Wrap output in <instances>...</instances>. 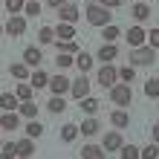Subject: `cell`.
<instances>
[{"mask_svg": "<svg viewBox=\"0 0 159 159\" xmlns=\"http://www.w3.org/2000/svg\"><path fill=\"white\" fill-rule=\"evenodd\" d=\"M84 17H87L90 26H98V29H104V26L113 23V15H110V9H104L101 3H90L84 9Z\"/></svg>", "mask_w": 159, "mask_h": 159, "instance_id": "6da1fadb", "label": "cell"}, {"mask_svg": "<svg viewBox=\"0 0 159 159\" xmlns=\"http://www.w3.org/2000/svg\"><path fill=\"white\" fill-rule=\"evenodd\" d=\"M151 64H156V49H151V46L130 49V67H151Z\"/></svg>", "mask_w": 159, "mask_h": 159, "instance_id": "7a4b0ae2", "label": "cell"}, {"mask_svg": "<svg viewBox=\"0 0 159 159\" xmlns=\"http://www.w3.org/2000/svg\"><path fill=\"white\" fill-rule=\"evenodd\" d=\"M110 101H113L116 107H130V101H133V90H130V84H113L110 87Z\"/></svg>", "mask_w": 159, "mask_h": 159, "instance_id": "3957f363", "label": "cell"}, {"mask_svg": "<svg viewBox=\"0 0 159 159\" xmlns=\"http://www.w3.org/2000/svg\"><path fill=\"white\" fill-rule=\"evenodd\" d=\"M116 78H119V70H116V67H110V64L98 67V72H96V81L101 84V87H107V90L116 84Z\"/></svg>", "mask_w": 159, "mask_h": 159, "instance_id": "277c9868", "label": "cell"}, {"mask_svg": "<svg viewBox=\"0 0 159 159\" xmlns=\"http://www.w3.org/2000/svg\"><path fill=\"white\" fill-rule=\"evenodd\" d=\"M70 96L75 98V101L87 98V96H90V78H87V75H78L75 81L70 84Z\"/></svg>", "mask_w": 159, "mask_h": 159, "instance_id": "5b68a950", "label": "cell"}, {"mask_svg": "<svg viewBox=\"0 0 159 159\" xmlns=\"http://www.w3.org/2000/svg\"><path fill=\"white\" fill-rule=\"evenodd\" d=\"M3 29H6V35H12V38H20V35L26 32V17H23V15H12V17L6 20Z\"/></svg>", "mask_w": 159, "mask_h": 159, "instance_id": "8992f818", "label": "cell"}, {"mask_svg": "<svg viewBox=\"0 0 159 159\" xmlns=\"http://www.w3.org/2000/svg\"><path fill=\"white\" fill-rule=\"evenodd\" d=\"M125 38H127V43H130V49H136V46H145V41H148V32L142 29V26H130V29L125 32Z\"/></svg>", "mask_w": 159, "mask_h": 159, "instance_id": "52a82bcc", "label": "cell"}, {"mask_svg": "<svg viewBox=\"0 0 159 159\" xmlns=\"http://www.w3.org/2000/svg\"><path fill=\"white\" fill-rule=\"evenodd\" d=\"M121 145H125V139H121L119 130H110V133H104V153H119L121 151Z\"/></svg>", "mask_w": 159, "mask_h": 159, "instance_id": "ba28073f", "label": "cell"}, {"mask_svg": "<svg viewBox=\"0 0 159 159\" xmlns=\"http://www.w3.org/2000/svg\"><path fill=\"white\" fill-rule=\"evenodd\" d=\"M70 84L72 81L64 75V72H58V75L49 78V93H52V96H64V93H70Z\"/></svg>", "mask_w": 159, "mask_h": 159, "instance_id": "9c48e42d", "label": "cell"}, {"mask_svg": "<svg viewBox=\"0 0 159 159\" xmlns=\"http://www.w3.org/2000/svg\"><path fill=\"white\" fill-rule=\"evenodd\" d=\"M78 17H81V9H78L75 3H67V6L58 9V20H61V23H72V26H75Z\"/></svg>", "mask_w": 159, "mask_h": 159, "instance_id": "30bf717a", "label": "cell"}, {"mask_svg": "<svg viewBox=\"0 0 159 159\" xmlns=\"http://www.w3.org/2000/svg\"><path fill=\"white\" fill-rule=\"evenodd\" d=\"M41 61H43V52L38 49V46H26V49H23V64H26V67L38 70Z\"/></svg>", "mask_w": 159, "mask_h": 159, "instance_id": "8fae6325", "label": "cell"}, {"mask_svg": "<svg viewBox=\"0 0 159 159\" xmlns=\"http://www.w3.org/2000/svg\"><path fill=\"white\" fill-rule=\"evenodd\" d=\"M116 55H119V46H116V43H101L98 52H96V58H98L101 64H110V61H116Z\"/></svg>", "mask_w": 159, "mask_h": 159, "instance_id": "7c38bea8", "label": "cell"}, {"mask_svg": "<svg viewBox=\"0 0 159 159\" xmlns=\"http://www.w3.org/2000/svg\"><path fill=\"white\" fill-rule=\"evenodd\" d=\"M17 107H20V101L15 93H0V110L3 113H17Z\"/></svg>", "mask_w": 159, "mask_h": 159, "instance_id": "4fadbf2b", "label": "cell"}, {"mask_svg": "<svg viewBox=\"0 0 159 159\" xmlns=\"http://www.w3.org/2000/svg\"><path fill=\"white\" fill-rule=\"evenodd\" d=\"M32 153H35V139H29V136L17 139V156L20 159H32Z\"/></svg>", "mask_w": 159, "mask_h": 159, "instance_id": "5bb4252c", "label": "cell"}, {"mask_svg": "<svg viewBox=\"0 0 159 159\" xmlns=\"http://www.w3.org/2000/svg\"><path fill=\"white\" fill-rule=\"evenodd\" d=\"M17 127H20V113H3L0 116V130H9L12 133Z\"/></svg>", "mask_w": 159, "mask_h": 159, "instance_id": "9a60e30c", "label": "cell"}, {"mask_svg": "<svg viewBox=\"0 0 159 159\" xmlns=\"http://www.w3.org/2000/svg\"><path fill=\"white\" fill-rule=\"evenodd\" d=\"M55 41H75V26L72 23H58L55 26Z\"/></svg>", "mask_w": 159, "mask_h": 159, "instance_id": "2e32d148", "label": "cell"}, {"mask_svg": "<svg viewBox=\"0 0 159 159\" xmlns=\"http://www.w3.org/2000/svg\"><path fill=\"white\" fill-rule=\"evenodd\" d=\"M130 17L139 20V23H142V20H151V6H148V3H133V6H130Z\"/></svg>", "mask_w": 159, "mask_h": 159, "instance_id": "e0dca14e", "label": "cell"}, {"mask_svg": "<svg viewBox=\"0 0 159 159\" xmlns=\"http://www.w3.org/2000/svg\"><path fill=\"white\" fill-rule=\"evenodd\" d=\"M29 84H32V90H43V87H49V75H46L43 70H32Z\"/></svg>", "mask_w": 159, "mask_h": 159, "instance_id": "ac0fdd59", "label": "cell"}, {"mask_svg": "<svg viewBox=\"0 0 159 159\" xmlns=\"http://www.w3.org/2000/svg\"><path fill=\"white\" fill-rule=\"evenodd\" d=\"M58 136H61V142H64V145H70V142H75V139L81 136V130H78V125H64Z\"/></svg>", "mask_w": 159, "mask_h": 159, "instance_id": "d6986e66", "label": "cell"}, {"mask_svg": "<svg viewBox=\"0 0 159 159\" xmlns=\"http://www.w3.org/2000/svg\"><path fill=\"white\" fill-rule=\"evenodd\" d=\"M15 96H17V101H35V90H32V84L20 81L15 87Z\"/></svg>", "mask_w": 159, "mask_h": 159, "instance_id": "ffe728a7", "label": "cell"}, {"mask_svg": "<svg viewBox=\"0 0 159 159\" xmlns=\"http://www.w3.org/2000/svg\"><path fill=\"white\" fill-rule=\"evenodd\" d=\"M78 130H81V136H96L98 130H101V125H98V119H84L81 125H78Z\"/></svg>", "mask_w": 159, "mask_h": 159, "instance_id": "44dd1931", "label": "cell"}, {"mask_svg": "<svg viewBox=\"0 0 159 159\" xmlns=\"http://www.w3.org/2000/svg\"><path fill=\"white\" fill-rule=\"evenodd\" d=\"M93 61H96V58H93L90 52H78L75 55V67L81 70V75H87V72L93 70Z\"/></svg>", "mask_w": 159, "mask_h": 159, "instance_id": "7402d4cb", "label": "cell"}, {"mask_svg": "<svg viewBox=\"0 0 159 159\" xmlns=\"http://www.w3.org/2000/svg\"><path fill=\"white\" fill-rule=\"evenodd\" d=\"M52 46H55L61 55H78V52H81V46H78L75 41H55Z\"/></svg>", "mask_w": 159, "mask_h": 159, "instance_id": "603a6c76", "label": "cell"}, {"mask_svg": "<svg viewBox=\"0 0 159 159\" xmlns=\"http://www.w3.org/2000/svg\"><path fill=\"white\" fill-rule=\"evenodd\" d=\"M104 148L101 145H84L81 148V159H104Z\"/></svg>", "mask_w": 159, "mask_h": 159, "instance_id": "cb8c5ba5", "label": "cell"}, {"mask_svg": "<svg viewBox=\"0 0 159 159\" xmlns=\"http://www.w3.org/2000/svg\"><path fill=\"white\" fill-rule=\"evenodd\" d=\"M110 121H113V127H116V130H121V127H127V125H130V116L119 107V110H113V113H110Z\"/></svg>", "mask_w": 159, "mask_h": 159, "instance_id": "d4e9b609", "label": "cell"}, {"mask_svg": "<svg viewBox=\"0 0 159 159\" xmlns=\"http://www.w3.org/2000/svg\"><path fill=\"white\" fill-rule=\"evenodd\" d=\"M46 110H49V113H55V116L64 113V110H67V98H64V96H52L49 101H46Z\"/></svg>", "mask_w": 159, "mask_h": 159, "instance_id": "484cf974", "label": "cell"}, {"mask_svg": "<svg viewBox=\"0 0 159 159\" xmlns=\"http://www.w3.org/2000/svg\"><path fill=\"white\" fill-rule=\"evenodd\" d=\"M101 38H104V43H116V41L121 38V29H119L116 23H110V26L101 29Z\"/></svg>", "mask_w": 159, "mask_h": 159, "instance_id": "4316f807", "label": "cell"}, {"mask_svg": "<svg viewBox=\"0 0 159 159\" xmlns=\"http://www.w3.org/2000/svg\"><path fill=\"white\" fill-rule=\"evenodd\" d=\"M9 72H12V75H15L17 81H26V78L32 75V72H29V67H26L23 61H20V64H12V67H9Z\"/></svg>", "mask_w": 159, "mask_h": 159, "instance_id": "83f0119b", "label": "cell"}, {"mask_svg": "<svg viewBox=\"0 0 159 159\" xmlns=\"http://www.w3.org/2000/svg\"><path fill=\"white\" fill-rule=\"evenodd\" d=\"M0 159H17V142H3V148H0Z\"/></svg>", "mask_w": 159, "mask_h": 159, "instance_id": "f1b7e54d", "label": "cell"}, {"mask_svg": "<svg viewBox=\"0 0 159 159\" xmlns=\"http://www.w3.org/2000/svg\"><path fill=\"white\" fill-rule=\"evenodd\" d=\"M41 15V3L38 0H26V6H23V17L29 20V17H38Z\"/></svg>", "mask_w": 159, "mask_h": 159, "instance_id": "f546056e", "label": "cell"}, {"mask_svg": "<svg viewBox=\"0 0 159 159\" xmlns=\"http://www.w3.org/2000/svg\"><path fill=\"white\" fill-rule=\"evenodd\" d=\"M17 113H20V116H26V119H35V113H38V104H35V101H20Z\"/></svg>", "mask_w": 159, "mask_h": 159, "instance_id": "4dcf8cb0", "label": "cell"}, {"mask_svg": "<svg viewBox=\"0 0 159 159\" xmlns=\"http://www.w3.org/2000/svg\"><path fill=\"white\" fill-rule=\"evenodd\" d=\"M145 96L148 98H159V78H148L145 81Z\"/></svg>", "mask_w": 159, "mask_h": 159, "instance_id": "1f68e13d", "label": "cell"}, {"mask_svg": "<svg viewBox=\"0 0 159 159\" xmlns=\"http://www.w3.org/2000/svg\"><path fill=\"white\" fill-rule=\"evenodd\" d=\"M139 159H159V145H148V148H139Z\"/></svg>", "mask_w": 159, "mask_h": 159, "instance_id": "d6a6232c", "label": "cell"}, {"mask_svg": "<svg viewBox=\"0 0 159 159\" xmlns=\"http://www.w3.org/2000/svg\"><path fill=\"white\" fill-rule=\"evenodd\" d=\"M38 43H55V29L41 26V29H38Z\"/></svg>", "mask_w": 159, "mask_h": 159, "instance_id": "836d02e7", "label": "cell"}, {"mask_svg": "<svg viewBox=\"0 0 159 159\" xmlns=\"http://www.w3.org/2000/svg\"><path fill=\"white\" fill-rule=\"evenodd\" d=\"M78 104H81V113H96V110H98V98L87 96V98H81Z\"/></svg>", "mask_w": 159, "mask_h": 159, "instance_id": "e575fe53", "label": "cell"}, {"mask_svg": "<svg viewBox=\"0 0 159 159\" xmlns=\"http://www.w3.org/2000/svg\"><path fill=\"white\" fill-rule=\"evenodd\" d=\"M41 133H43V125H41V121H35V119H32L29 125H26V136H29V139H38Z\"/></svg>", "mask_w": 159, "mask_h": 159, "instance_id": "d590c367", "label": "cell"}, {"mask_svg": "<svg viewBox=\"0 0 159 159\" xmlns=\"http://www.w3.org/2000/svg\"><path fill=\"white\" fill-rule=\"evenodd\" d=\"M119 78H121V84H133L136 81V70L133 67H121L119 70Z\"/></svg>", "mask_w": 159, "mask_h": 159, "instance_id": "8d00e7d4", "label": "cell"}, {"mask_svg": "<svg viewBox=\"0 0 159 159\" xmlns=\"http://www.w3.org/2000/svg\"><path fill=\"white\" fill-rule=\"evenodd\" d=\"M119 156H121V159H139V148H136V145H121Z\"/></svg>", "mask_w": 159, "mask_h": 159, "instance_id": "74e56055", "label": "cell"}, {"mask_svg": "<svg viewBox=\"0 0 159 159\" xmlns=\"http://www.w3.org/2000/svg\"><path fill=\"white\" fill-rule=\"evenodd\" d=\"M23 6H26V0H6L9 15H23Z\"/></svg>", "mask_w": 159, "mask_h": 159, "instance_id": "f35d334b", "label": "cell"}, {"mask_svg": "<svg viewBox=\"0 0 159 159\" xmlns=\"http://www.w3.org/2000/svg\"><path fill=\"white\" fill-rule=\"evenodd\" d=\"M55 64H58L61 70H67V67H75V55H61V52H58V58H55Z\"/></svg>", "mask_w": 159, "mask_h": 159, "instance_id": "ab89813d", "label": "cell"}, {"mask_svg": "<svg viewBox=\"0 0 159 159\" xmlns=\"http://www.w3.org/2000/svg\"><path fill=\"white\" fill-rule=\"evenodd\" d=\"M148 41H151V43H148L151 49H159V26H153V29L148 32Z\"/></svg>", "mask_w": 159, "mask_h": 159, "instance_id": "60d3db41", "label": "cell"}, {"mask_svg": "<svg viewBox=\"0 0 159 159\" xmlns=\"http://www.w3.org/2000/svg\"><path fill=\"white\" fill-rule=\"evenodd\" d=\"M98 3L104 6V9H119L121 3H125V0H98Z\"/></svg>", "mask_w": 159, "mask_h": 159, "instance_id": "b9f144b4", "label": "cell"}, {"mask_svg": "<svg viewBox=\"0 0 159 159\" xmlns=\"http://www.w3.org/2000/svg\"><path fill=\"white\" fill-rule=\"evenodd\" d=\"M67 3H70V0H46L49 9H61V6H67Z\"/></svg>", "mask_w": 159, "mask_h": 159, "instance_id": "7bdbcfd3", "label": "cell"}, {"mask_svg": "<svg viewBox=\"0 0 159 159\" xmlns=\"http://www.w3.org/2000/svg\"><path fill=\"white\" fill-rule=\"evenodd\" d=\"M151 136H153V145H159V125L151 127Z\"/></svg>", "mask_w": 159, "mask_h": 159, "instance_id": "ee69618b", "label": "cell"}, {"mask_svg": "<svg viewBox=\"0 0 159 159\" xmlns=\"http://www.w3.org/2000/svg\"><path fill=\"white\" fill-rule=\"evenodd\" d=\"M136 3H148V0H136Z\"/></svg>", "mask_w": 159, "mask_h": 159, "instance_id": "f6af8a7d", "label": "cell"}, {"mask_svg": "<svg viewBox=\"0 0 159 159\" xmlns=\"http://www.w3.org/2000/svg\"><path fill=\"white\" fill-rule=\"evenodd\" d=\"M3 32H6V29H3V26H0V35H3Z\"/></svg>", "mask_w": 159, "mask_h": 159, "instance_id": "bcb514c9", "label": "cell"}, {"mask_svg": "<svg viewBox=\"0 0 159 159\" xmlns=\"http://www.w3.org/2000/svg\"><path fill=\"white\" fill-rule=\"evenodd\" d=\"M90 3H98V0H90Z\"/></svg>", "mask_w": 159, "mask_h": 159, "instance_id": "7dc6e473", "label": "cell"}, {"mask_svg": "<svg viewBox=\"0 0 159 159\" xmlns=\"http://www.w3.org/2000/svg\"><path fill=\"white\" fill-rule=\"evenodd\" d=\"M0 148H3V142H0Z\"/></svg>", "mask_w": 159, "mask_h": 159, "instance_id": "c3c4849f", "label": "cell"}, {"mask_svg": "<svg viewBox=\"0 0 159 159\" xmlns=\"http://www.w3.org/2000/svg\"><path fill=\"white\" fill-rule=\"evenodd\" d=\"M156 78H159V75H156Z\"/></svg>", "mask_w": 159, "mask_h": 159, "instance_id": "681fc988", "label": "cell"}]
</instances>
